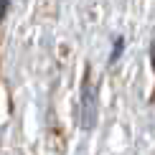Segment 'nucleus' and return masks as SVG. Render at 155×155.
Segmentation results:
<instances>
[{"label": "nucleus", "instance_id": "nucleus-1", "mask_svg": "<svg viewBox=\"0 0 155 155\" xmlns=\"http://www.w3.org/2000/svg\"><path fill=\"white\" fill-rule=\"evenodd\" d=\"M97 114H99V89H97V84L92 79V71L87 69L84 81H81V92H79V120H81L84 130L94 127Z\"/></svg>", "mask_w": 155, "mask_h": 155}, {"label": "nucleus", "instance_id": "nucleus-2", "mask_svg": "<svg viewBox=\"0 0 155 155\" xmlns=\"http://www.w3.org/2000/svg\"><path fill=\"white\" fill-rule=\"evenodd\" d=\"M122 54V38H117V41H114V48H112V59L109 61H117V56Z\"/></svg>", "mask_w": 155, "mask_h": 155}]
</instances>
